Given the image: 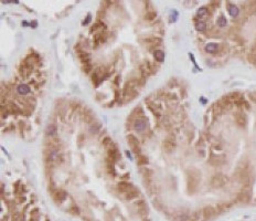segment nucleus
<instances>
[{
    "label": "nucleus",
    "instance_id": "obj_28",
    "mask_svg": "<svg viewBox=\"0 0 256 221\" xmlns=\"http://www.w3.org/2000/svg\"><path fill=\"white\" fill-rule=\"evenodd\" d=\"M220 1H221V0H211V1H210V5L213 6L214 8H216V7H219V5H220Z\"/></svg>",
    "mask_w": 256,
    "mask_h": 221
},
{
    "label": "nucleus",
    "instance_id": "obj_27",
    "mask_svg": "<svg viewBox=\"0 0 256 221\" xmlns=\"http://www.w3.org/2000/svg\"><path fill=\"white\" fill-rule=\"evenodd\" d=\"M177 19H178V11L172 10L170 13V21L171 22H175V21H177Z\"/></svg>",
    "mask_w": 256,
    "mask_h": 221
},
{
    "label": "nucleus",
    "instance_id": "obj_22",
    "mask_svg": "<svg viewBox=\"0 0 256 221\" xmlns=\"http://www.w3.org/2000/svg\"><path fill=\"white\" fill-rule=\"evenodd\" d=\"M56 134V127L54 125H49L46 127V135L53 136Z\"/></svg>",
    "mask_w": 256,
    "mask_h": 221
},
{
    "label": "nucleus",
    "instance_id": "obj_3",
    "mask_svg": "<svg viewBox=\"0 0 256 221\" xmlns=\"http://www.w3.org/2000/svg\"><path fill=\"white\" fill-rule=\"evenodd\" d=\"M209 161L212 166H222L225 164L226 159L223 155H212Z\"/></svg>",
    "mask_w": 256,
    "mask_h": 221
},
{
    "label": "nucleus",
    "instance_id": "obj_13",
    "mask_svg": "<svg viewBox=\"0 0 256 221\" xmlns=\"http://www.w3.org/2000/svg\"><path fill=\"white\" fill-rule=\"evenodd\" d=\"M208 15H209V10H208L206 7H201L196 11V17L198 18H206V17H208Z\"/></svg>",
    "mask_w": 256,
    "mask_h": 221
},
{
    "label": "nucleus",
    "instance_id": "obj_10",
    "mask_svg": "<svg viewBox=\"0 0 256 221\" xmlns=\"http://www.w3.org/2000/svg\"><path fill=\"white\" fill-rule=\"evenodd\" d=\"M227 10H229V13H230V15H231V17H233V18L237 17V15H238V13H240V9H238V8H237L235 5H232V4H230V5L227 6Z\"/></svg>",
    "mask_w": 256,
    "mask_h": 221
},
{
    "label": "nucleus",
    "instance_id": "obj_21",
    "mask_svg": "<svg viewBox=\"0 0 256 221\" xmlns=\"http://www.w3.org/2000/svg\"><path fill=\"white\" fill-rule=\"evenodd\" d=\"M66 198V192L63 190H59L55 195V199H58V201H63Z\"/></svg>",
    "mask_w": 256,
    "mask_h": 221
},
{
    "label": "nucleus",
    "instance_id": "obj_26",
    "mask_svg": "<svg viewBox=\"0 0 256 221\" xmlns=\"http://www.w3.org/2000/svg\"><path fill=\"white\" fill-rule=\"evenodd\" d=\"M103 145L105 146V147H107V148H109V147H112V145H113V141H112V139L109 137H106V138H104V141H103Z\"/></svg>",
    "mask_w": 256,
    "mask_h": 221
},
{
    "label": "nucleus",
    "instance_id": "obj_32",
    "mask_svg": "<svg viewBox=\"0 0 256 221\" xmlns=\"http://www.w3.org/2000/svg\"><path fill=\"white\" fill-rule=\"evenodd\" d=\"M253 51H256V41H255V43H254V45H253Z\"/></svg>",
    "mask_w": 256,
    "mask_h": 221
},
{
    "label": "nucleus",
    "instance_id": "obj_9",
    "mask_svg": "<svg viewBox=\"0 0 256 221\" xmlns=\"http://www.w3.org/2000/svg\"><path fill=\"white\" fill-rule=\"evenodd\" d=\"M133 188H134L133 185L129 184V182H126V181L119 182L118 186H117V189L121 191V192H128V191H130Z\"/></svg>",
    "mask_w": 256,
    "mask_h": 221
},
{
    "label": "nucleus",
    "instance_id": "obj_4",
    "mask_svg": "<svg viewBox=\"0 0 256 221\" xmlns=\"http://www.w3.org/2000/svg\"><path fill=\"white\" fill-rule=\"evenodd\" d=\"M107 159L112 160L113 163H115L119 159V153L117 151V148H115V147L107 148Z\"/></svg>",
    "mask_w": 256,
    "mask_h": 221
},
{
    "label": "nucleus",
    "instance_id": "obj_29",
    "mask_svg": "<svg viewBox=\"0 0 256 221\" xmlns=\"http://www.w3.org/2000/svg\"><path fill=\"white\" fill-rule=\"evenodd\" d=\"M250 97H251V100L253 101V102H255V103H256V91L250 94Z\"/></svg>",
    "mask_w": 256,
    "mask_h": 221
},
{
    "label": "nucleus",
    "instance_id": "obj_17",
    "mask_svg": "<svg viewBox=\"0 0 256 221\" xmlns=\"http://www.w3.org/2000/svg\"><path fill=\"white\" fill-rule=\"evenodd\" d=\"M154 56H155V59H156L158 62H162V61L165 60V53L161 50L155 51V52H154Z\"/></svg>",
    "mask_w": 256,
    "mask_h": 221
},
{
    "label": "nucleus",
    "instance_id": "obj_24",
    "mask_svg": "<svg viewBox=\"0 0 256 221\" xmlns=\"http://www.w3.org/2000/svg\"><path fill=\"white\" fill-rule=\"evenodd\" d=\"M7 108H8V110H9V112H11V113H17V112L19 110L18 106L15 105V103H9V104L7 105Z\"/></svg>",
    "mask_w": 256,
    "mask_h": 221
},
{
    "label": "nucleus",
    "instance_id": "obj_20",
    "mask_svg": "<svg viewBox=\"0 0 256 221\" xmlns=\"http://www.w3.org/2000/svg\"><path fill=\"white\" fill-rule=\"evenodd\" d=\"M246 8H247L248 13H254V12H256V0L251 1L248 5L246 6Z\"/></svg>",
    "mask_w": 256,
    "mask_h": 221
},
{
    "label": "nucleus",
    "instance_id": "obj_7",
    "mask_svg": "<svg viewBox=\"0 0 256 221\" xmlns=\"http://www.w3.org/2000/svg\"><path fill=\"white\" fill-rule=\"evenodd\" d=\"M107 40V33L106 32H103V31H100L98 33H96L94 35V41H95V45H100V43H104L105 41Z\"/></svg>",
    "mask_w": 256,
    "mask_h": 221
},
{
    "label": "nucleus",
    "instance_id": "obj_16",
    "mask_svg": "<svg viewBox=\"0 0 256 221\" xmlns=\"http://www.w3.org/2000/svg\"><path fill=\"white\" fill-rule=\"evenodd\" d=\"M137 164L139 166H145L148 165V158L145 155H139L137 157Z\"/></svg>",
    "mask_w": 256,
    "mask_h": 221
},
{
    "label": "nucleus",
    "instance_id": "obj_2",
    "mask_svg": "<svg viewBox=\"0 0 256 221\" xmlns=\"http://www.w3.org/2000/svg\"><path fill=\"white\" fill-rule=\"evenodd\" d=\"M127 141H128V144L130 146L131 148H133V151L135 154H138L139 151H140V148H139V141H138V138H136L134 135H129L127 137Z\"/></svg>",
    "mask_w": 256,
    "mask_h": 221
},
{
    "label": "nucleus",
    "instance_id": "obj_12",
    "mask_svg": "<svg viewBox=\"0 0 256 221\" xmlns=\"http://www.w3.org/2000/svg\"><path fill=\"white\" fill-rule=\"evenodd\" d=\"M219 50V45L214 43V42H211V43H208L206 45V51L208 53H215L216 51Z\"/></svg>",
    "mask_w": 256,
    "mask_h": 221
},
{
    "label": "nucleus",
    "instance_id": "obj_19",
    "mask_svg": "<svg viewBox=\"0 0 256 221\" xmlns=\"http://www.w3.org/2000/svg\"><path fill=\"white\" fill-rule=\"evenodd\" d=\"M103 28H105V25H104V22H102V21H97L95 25L92 27V29H90V32H96L97 30H100V29H103Z\"/></svg>",
    "mask_w": 256,
    "mask_h": 221
},
{
    "label": "nucleus",
    "instance_id": "obj_1",
    "mask_svg": "<svg viewBox=\"0 0 256 221\" xmlns=\"http://www.w3.org/2000/svg\"><path fill=\"white\" fill-rule=\"evenodd\" d=\"M227 181V178H226L224 175H222V174H216L215 176H213L211 180V184L213 187H222L223 185H225V182Z\"/></svg>",
    "mask_w": 256,
    "mask_h": 221
},
{
    "label": "nucleus",
    "instance_id": "obj_23",
    "mask_svg": "<svg viewBox=\"0 0 256 221\" xmlns=\"http://www.w3.org/2000/svg\"><path fill=\"white\" fill-rule=\"evenodd\" d=\"M156 17H157V13L155 12V11H149V12H147V13H146L145 19H146V20H148V21H151V20H154Z\"/></svg>",
    "mask_w": 256,
    "mask_h": 221
},
{
    "label": "nucleus",
    "instance_id": "obj_30",
    "mask_svg": "<svg viewBox=\"0 0 256 221\" xmlns=\"http://www.w3.org/2000/svg\"><path fill=\"white\" fill-rule=\"evenodd\" d=\"M90 19H92V17H90V15H87V17H86V19L84 21H83V25H87L88 22L90 21Z\"/></svg>",
    "mask_w": 256,
    "mask_h": 221
},
{
    "label": "nucleus",
    "instance_id": "obj_14",
    "mask_svg": "<svg viewBox=\"0 0 256 221\" xmlns=\"http://www.w3.org/2000/svg\"><path fill=\"white\" fill-rule=\"evenodd\" d=\"M139 195V192H138V190L137 189H135V188H133L130 191H128V192H126V199L127 200H131V199H134V198H136V197Z\"/></svg>",
    "mask_w": 256,
    "mask_h": 221
},
{
    "label": "nucleus",
    "instance_id": "obj_18",
    "mask_svg": "<svg viewBox=\"0 0 256 221\" xmlns=\"http://www.w3.org/2000/svg\"><path fill=\"white\" fill-rule=\"evenodd\" d=\"M216 23L219 27H221V28H224L226 25H227V20H226V18L224 17L223 15H221L219 18H217V20H216Z\"/></svg>",
    "mask_w": 256,
    "mask_h": 221
},
{
    "label": "nucleus",
    "instance_id": "obj_25",
    "mask_svg": "<svg viewBox=\"0 0 256 221\" xmlns=\"http://www.w3.org/2000/svg\"><path fill=\"white\" fill-rule=\"evenodd\" d=\"M196 4H198V0H186V1L183 2V5L186 6L187 8H191V7L196 6Z\"/></svg>",
    "mask_w": 256,
    "mask_h": 221
},
{
    "label": "nucleus",
    "instance_id": "obj_6",
    "mask_svg": "<svg viewBox=\"0 0 256 221\" xmlns=\"http://www.w3.org/2000/svg\"><path fill=\"white\" fill-rule=\"evenodd\" d=\"M235 123L237 124V126L244 128L246 126V124H247V117L245 116V114H243V113H237V114H235Z\"/></svg>",
    "mask_w": 256,
    "mask_h": 221
},
{
    "label": "nucleus",
    "instance_id": "obj_8",
    "mask_svg": "<svg viewBox=\"0 0 256 221\" xmlns=\"http://www.w3.org/2000/svg\"><path fill=\"white\" fill-rule=\"evenodd\" d=\"M134 128L136 131H144L146 127H147V122L145 118H137L134 122Z\"/></svg>",
    "mask_w": 256,
    "mask_h": 221
},
{
    "label": "nucleus",
    "instance_id": "obj_15",
    "mask_svg": "<svg viewBox=\"0 0 256 221\" xmlns=\"http://www.w3.org/2000/svg\"><path fill=\"white\" fill-rule=\"evenodd\" d=\"M196 29L199 32H204L206 30V25L204 21H196Z\"/></svg>",
    "mask_w": 256,
    "mask_h": 221
},
{
    "label": "nucleus",
    "instance_id": "obj_5",
    "mask_svg": "<svg viewBox=\"0 0 256 221\" xmlns=\"http://www.w3.org/2000/svg\"><path fill=\"white\" fill-rule=\"evenodd\" d=\"M175 147H176V141H173L171 137H168L166 141H163V149L168 154H170V153L175 151Z\"/></svg>",
    "mask_w": 256,
    "mask_h": 221
},
{
    "label": "nucleus",
    "instance_id": "obj_31",
    "mask_svg": "<svg viewBox=\"0 0 256 221\" xmlns=\"http://www.w3.org/2000/svg\"><path fill=\"white\" fill-rule=\"evenodd\" d=\"M9 2H13V4H18V0H2V4H9Z\"/></svg>",
    "mask_w": 256,
    "mask_h": 221
},
{
    "label": "nucleus",
    "instance_id": "obj_11",
    "mask_svg": "<svg viewBox=\"0 0 256 221\" xmlns=\"http://www.w3.org/2000/svg\"><path fill=\"white\" fill-rule=\"evenodd\" d=\"M17 92H18V94H20V95H25V94H29V93H30V87L28 85H25V84H20V85H18V87H17Z\"/></svg>",
    "mask_w": 256,
    "mask_h": 221
}]
</instances>
